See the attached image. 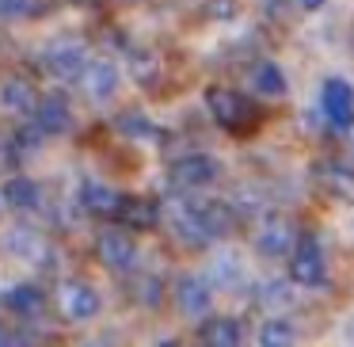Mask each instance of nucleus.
<instances>
[{"label":"nucleus","instance_id":"18","mask_svg":"<svg viewBox=\"0 0 354 347\" xmlns=\"http://www.w3.org/2000/svg\"><path fill=\"white\" fill-rule=\"evenodd\" d=\"M4 301H8V309L19 313V317H39L42 309H46V294H42L35 283H24V286H16V290H8Z\"/></svg>","mask_w":354,"mask_h":347},{"label":"nucleus","instance_id":"25","mask_svg":"<svg viewBox=\"0 0 354 347\" xmlns=\"http://www.w3.org/2000/svg\"><path fill=\"white\" fill-rule=\"evenodd\" d=\"M16 344H19V336L12 332V324L0 321V347H16Z\"/></svg>","mask_w":354,"mask_h":347},{"label":"nucleus","instance_id":"13","mask_svg":"<svg viewBox=\"0 0 354 347\" xmlns=\"http://www.w3.org/2000/svg\"><path fill=\"white\" fill-rule=\"evenodd\" d=\"M0 107L16 111V115H31V111L39 107V96H35L31 80H24V77L4 80V84H0Z\"/></svg>","mask_w":354,"mask_h":347},{"label":"nucleus","instance_id":"22","mask_svg":"<svg viewBox=\"0 0 354 347\" xmlns=\"http://www.w3.org/2000/svg\"><path fill=\"white\" fill-rule=\"evenodd\" d=\"M293 339H297V328H293L286 317L267 321V324H263V332H259V344L263 347H282V344H293Z\"/></svg>","mask_w":354,"mask_h":347},{"label":"nucleus","instance_id":"12","mask_svg":"<svg viewBox=\"0 0 354 347\" xmlns=\"http://www.w3.org/2000/svg\"><path fill=\"white\" fill-rule=\"evenodd\" d=\"M316 179H320V187L328 195H335L343 202H354V168H346L339 161H324L316 168Z\"/></svg>","mask_w":354,"mask_h":347},{"label":"nucleus","instance_id":"27","mask_svg":"<svg viewBox=\"0 0 354 347\" xmlns=\"http://www.w3.org/2000/svg\"><path fill=\"white\" fill-rule=\"evenodd\" d=\"M351 46H354V31H351Z\"/></svg>","mask_w":354,"mask_h":347},{"label":"nucleus","instance_id":"14","mask_svg":"<svg viewBox=\"0 0 354 347\" xmlns=\"http://www.w3.org/2000/svg\"><path fill=\"white\" fill-rule=\"evenodd\" d=\"M35 123H39L46 134H65L73 126L69 100H62V96H46V100H39V107H35Z\"/></svg>","mask_w":354,"mask_h":347},{"label":"nucleus","instance_id":"3","mask_svg":"<svg viewBox=\"0 0 354 347\" xmlns=\"http://www.w3.org/2000/svg\"><path fill=\"white\" fill-rule=\"evenodd\" d=\"M168 225H171V233H176L183 244L202 248V244L214 240V237H209V229H206V217H202L198 202H187V199L168 202Z\"/></svg>","mask_w":354,"mask_h":347},{"label":"nucleus","instance_id":"6","mask_svg":"<svg viewBox=\"0 0 354 347\" xmlns=\"http://www.w3.org/2000/svg\"><path fill=\"white\" fill-rule=\"evenodd\" d=\"M95 252H100L103 267H111V271H130L138 263V244L122 229H103L100 240H95Z\"/></svg>","mask_w":354,"mask_h":347},{"label":"nucleus","instance_id":"1","mask_svg":"<svg viewBox=\"0 0 354 347\" xmlns=\"http://www.w3.org/2000/svg\"><path fill=\"white\" fill-rule=\"evenodd\" d=\"M206 103L214 111V118L225 126L229 134H252V126L259 123V111L248 96L232 92V88H209L206 92Z\"/></svg>","mask_w":354,"mask_h":347},{"label":"nucleus","instance_id":"16","mask_svg":"<svg viewBox=\"0 0 354 347\" xmlns=\"http://www.w3.org/2000/svg\"><path fill=\"white\" fill-rule=\"evenodd\" d=\"M198 339L209 347H236L240 344V324L232 321V317H209V321H202Z\"/></svg>","mask_w":354,"mask_h":347},{"label":"nucleus","instance_id":"15","mask_svg":"<svg viewBox=\"0 0 354 347\" xmlns=\"http://www.w3.org/2000/svg\"><path fill=\"white\" fill-rule=\"evenodd\" d=\"M80 84H84V92L92 96V100H111L118 88V69L111 62H95L84 69V77H80Z\"/></svg>","mask_w":354,"mask_h":347},{"label":"nucleus","instance_id":"2","mask_svg":"<svg viewBox=\"0 0 354 347\" xmlns=\"http://www.w3.org/2000/svg\"><path fill=\"white\" fill-rule=\"evenodd\" d=\"M290 278L297 286H324L328 283V260L316 237H297L290 252Z\"/></svg>","mask_w":354,"mask_h":347},{"label":"nucleus","instance_id":"10","mask_svg":"<svg viewBox=\"0 0 354 347\" xmlns=\"http://www.w3.org/2000/svg\"><path fill=\"white\" fill-rule=\"evenodd\" d=\"M46 69L54 73L57 80H80L88 69V57L77 42H62V46H50L46 54Z\"/></svg>","mask_w":354,"mask_h":347},{"label":"nucleus","instance_id":"17","mask_svg":"<svg viewBox=\"0 0 354 347\" xmlns=\"http://www.w3.org/2000/svg\"><path fill=\"white\" fill-rule=\"evenodd\" d=\"M39 199H42V191L31 176H12L8 184H4V202H8L12 210H35Z\"/></svg>","mask_w":354,"mask_h":347},{"label":"nucleus","instance_id":"26","mask_svg":"<svg viewBox=\"0 0 354 347\" xmlns=\"http://www.w3.org/2000/svg\"><path fill=\"white\" fill-rule=\"evenodd\" d=\"M324 4H328V0H301V8H308V12H313V8H324Z\"/></svg>","mask_w":354,"mask_h":347},{"label":"nucleus","instance_id":"20","mask_svg":"<svg viewBox=\"0 0 354 347\" xmlns=\"http://www.w3.org/2000/svg\"><path fill=\"white\" fill-rule=\"evenodd\" d=\"M252 88H255L259 96H282V92H286L282 69H278V65H270V62L255 65V69H252Z\"/></svg>","mask_w":354,"mask_h":347},{"label":"nucleus","instance_id":"8","mask_svg":"<svg viewBox=\"0 0 354 347\" xmlns=\"http://www.w3.org/2000/svg\"><path fill=\"white\" fill-rule=\"evenodd\" d=\"M209 305H214V290H209L206 278L183 275L176 283V309L183 317H202V313H209Z\"/></svg>","mask_w":354,"mask_h":347},{"label":"nucleus","instance_id":"7","mask_svg":"<svg viewBox=\"0 0 354 347\" xmlns=\"http://www.w3.org/2000/svg\"><path fill=\"white\" fill-rule=\"evenodd\" d=\"M57 309L65 313V321H92L100 313V294L88 283H65L57 294Z\"/></svg>","mask_w":354,"mask_h":347},{"label":"nucleus","instance_id":"19","mask_svg":"<svg viewBox=\"0 0 354 347\" xmlns=\"http://www.w3.org/2000/svg\"><path fill=\"white\" fill-rule=\"evenodd\" d=\"M118 217H122L126 225H133V229H153V225L160 222V210H156V202H149V199H122Z\"/></svg>","mask_w":354,"mask_h":347},{"label":"nucleus","instance_id":"21","mask_svg":"<svg viewBox=\"0 0 354 347\" xmlns=\"http://www.w3.org/2000/svg\"><path fill=\"white\" fill-rule=\"evenodd\" d=\"M202 217H206V229L209 237H229L232 233V222H236V214H232L225 202H202Z\"/></svg>","mask_w":354,"mask_h":347},{"label":"nucleus","instance_id":"11","mask_svg":"<svg viewBox=\"0 0 354 347\" xmlns=\"http://www.w3.org/2000/svg\"><path fill=\"white\" fill-rule=\"evenodd\" d=\"M80 206H84L88 214H95V217H118L122 195H118L115 187H107V184H95V179H88V184L80 187Z\"/></svg>","mask_w":354,"mask_h":347},{"label":"nucleus","instance_id":"9","mask_svg":"<svg viewBox=\"0 0 354 347\" xmlns=\"http://www.w3.org/2000/svg\"><path fill=\"white\" fill-rule=\"evenodd\" d=\"M293 244H297V233H293V225L286 222V217H267V222H259V229H255V248H259L263 256H282V252H293Z\"/></svg>","mask_w":354,"mask_h":347},{"label":"nucleus","instance_id":"4","mask_svg":"<svg viewBox=\"0 0 354 347\" xmlns=\"http://www.w3.org/2000/svg\"><path fill=\"white\" fill-rule=\"evenodd\" d=\"M168 179L176 191H194V187H206L217 179V161L206 153H187L179 161H171L168 168Z\"/></svg>","mask_w":354,"mask_h":347},{"label":"nucleus","instance_id":"24","mask_svg":"<svg viewBox=\"0 0 354 347\" xmlns=\"http://www.w3.org/2000/svg\"><path fill=\"white\" fill-rule=\"evenodd\" d=\"M39 8V0H0V19H24Z\"/></svg>","mask_w":354,"mask_h":347},{"label":"nucleus","instance_id":"23","mask_svg":"<svg viewBox=\"0 0 354 347\" xmlns=\"http://www.w3.org/2000/svg\"><path fill=\"white\" fill-rule=\"evenodd\" d=\"M118 134H126V138H149L153 134V123H149L141 111H122V115L115 118Z\"/></svg>","mask_w":354,"mask_h":347},{"label":"nucleus","instance_id":"5","mask_svg":"<svg viewBox=\"0 0 354 347\" xmlns=\"http://www.w3.org/2000/svg\"><path fill=\"white\" fill-rule=\"evenodd\" d=\"M320 107L335 130H351L354 126V88L343 77H328L320 92Z\"/></svg>","mask_w":354,"mask_h":347}]
</instances>
